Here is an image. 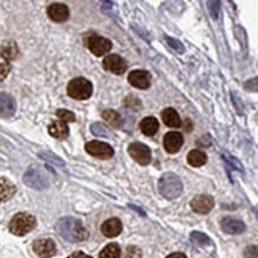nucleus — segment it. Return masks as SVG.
<instances>
[{
  "label": "nucleus",
  "instance_id": "1",
  "mask_svg": "<svg viewBox=\"0 0 258 258\" xmlns=\"http://www.w3.org/2000/svg\"><path fill=\"white\" fill-rule=\"evenodd\" d=\"M56 231L63 239L72 241V243L85 240L88 236V232L81 221L71 217L59 219L56 224Z\"/></svg>",
  "mask_w": 258,
  "mask_h": 258
},
{
  "label": "nucleus",
  "instance_id": "2",
  "mask_svg": "<svg viewBox=\"0 0 258 258\" xmlns=\"http://www.w3.org/2000/svg\"><path fill=\"white\" fill-rule=\"evenodd\" d=\"M182 182L177 175L173 173H165L162 175L158 182V190L165 199H176L182 193Z\"/></svg>",
  "mask_w": 258,
  "mask_h": 258
},
{
  "label": "nucleus",
  "instance_id": "3",
  "mask_svg": "<svg viewBox=\"0 0 258 258\" xmlns=\"http://www.w3.org/2000/svg\"><path fill=\"white\" fill-rule=\"evenodd\" d=\"M36 226V219L28 213H18L10 223V231L16 236H24Z\"/></svg>",
  "mask_w": 258,
  "mask_h": 258
},
{
  "label": "nucleus",
  "instance_id": "4",
  "mask_svg": "<svg viewBox=\"0 0 258 258\" xmlns=\"http://www.w3.org/2000/svg\"><path fill=\"white\" fill-rule=\"evenodd\" d=\"M67 92L69 97L78 99V100H85V99H88L92 95L93 86L84 78H77L69 82Z\"/></svg>",
  "mask_w": 258,
  "mask_h": 258
},
{
  "label": "nucleus",
  "instance_id": "5",
  "mask_svg": "<svg viewBox=\"0 0 258 258\" xmlns=\"http://www.w3.org/2000/svg\"><path fill=\"white\" fill-rule=\"evenodd\" d=\"M23 180H24L25 184H28L29 187L34 188V189L42 190V189H45V188H48L49 186V181L47 176H45L42 171L36 169V168H30V169L26 170Z\"/></svg>",
  "mask_w": 258,
  "mask_h": 258
},
{
  "label": "nucleus",
  "instance_id": "6",
  "mask_svg": "<svg viewBox=\"0 0 258 258\" xmlns=\"http://www.w3.org/2000/svg\"><path fill=\"white\" fill-rule=\"evenodd\" d=\"M86 151L92 156L100 158V160H107L113 156L114 151L110 144L104 143V142L92 141L86 144Z\"/></svg>",
  "mask_w": 258,
  "mask_h": 258
},
{
  "label": "nucleus",
  "instance_id": "7",
  "mask_svg": "<svg viewBox=\"0 0 258 258\" xmlns=\"http://www.w3.org/2000/svg\"><path fill=\"white\" fill-rule=\"evenodd\" d=\"M87 47L94 55L101 56L107 54L112 49V43L110 39L100 37L97 35H91L87 38Z\"/></svg>",
  "mask_w": 258,
  "mask_h": 258
},
{
  "label": "nucleus",
  "instance_id": "8",
  "mask_svg": "<svg viewBox=\"0 0 258 258\" xmlns=\"http://www.w3.org/2000/svg\"><path fill=\"white\" fill-rule=\"evenodd\" d=\"M128 154L136 162L142 165H147L151 161V150L145 144L132 143L128 145Z\"/></svg>",
  "mask_w": 258,
  "mask_h": 258
},
{
  "label": "nucleus",
  "instance_id": "9",
  "mask_svg": "<svg viewBox=\"0 0 258 258\" xmlns=\"http://www.w3.org/2000/svg\"><path fill=\"white\" fill-rule=\"evenodd\" d=\"M102 63H104V68L106 71L117 75L124 74L127 69V64L125 59L118 55H108L107 57H105Z\"/></svg>",
  "mask_w": 258,
  "mask_h": 258
},
{
  "label": "nucleus",
  "instance_id": "10",
  "mask_svg": "<svg viewBox=\"0 0 258 258\" xmlns=\"http://www.w3.org/2000/svg\"><path fill=\"white\" fill-rule=\"evenodd\" d=\"M191 210L199 214H206L214 207V200L210 195H199L190 203Z\"/></svg>",
  "mask_w": 258,
  "mask_h": 258
},
{
  "label": "nucleus",
  "instance_id": "11",
  "mask_svg": "<svg viewBox=\"0 0 258 258\" xmlns=\"http://www.w3.org/2000/svg\"><path fill=\"white\" fill-rule=\"evenodd\" d=\"M16 100L11 94L0 93V117L10 118L16 113Z\"/></svg>",
  "mask_w": 258,
  "mask_h": 258
},
{
  "label": "nucleus",
  "instance_id": "12",
  "mask_svg": "<svg viewBox=\"0 0 258 258\" xmlns=\"http://www.w3.org/2000/svg\"><path fill=\"white\" fill-rule=\"evenodd\" d=\"M34 251L42 258H49L56 253L55 243L51 239H37L34 241Z\"/></svg>",
  "mask_w": 258,
  "mask_h": 258
},
{
  "label": "nucleus",
  "instance_id": "13",
  "mask_svg": "<svg viewBox=\"0 0 258 258\" xmlns=\"http://www.w3.org/2000/svg\"><path fill=\"white\" fill-rule=\"evenodd\" d=\"M127 80L136 88L147 89L150 86L151 77L148 72L145 71H134L128 74Z\"/></svg>",
  "mask_w": 258,
  "mask_h": 258
},
{
  "label": "nucleus",
  "instance_id": "14",
  "mask_svg": "<svg viewBox=\"0 0 258 258\" xmlns=\"http://www.w3.org/2000/svg\"><path fill=\"white\" fill-rule=\"evenodd\" d=\"M182 144H183V137L178 132H169L164 136L163 145L167 153L175 154L180 150Z\"/></svg>",
  "mask_w": 258,
  "mask_h": 258
},
{
  "label": "nucleus",
  "instance_id": "15",
  "mask_svg": "<svg viewBox=\"0 0 258 258\" xmlns=\"http://www.w3.org/2000/svg\"><path fill=\"white\" fill-rule=\"evenodd\" d=\"M221 229L229 234H240L245 231V224L238 219L227 217L221 220Z\"/></svg>",
  "mask_w": 258,
  "mask_h": 258
},
{
  "label": "nucleus",
  "instance_id": "16",
  "mask_svg": "<svg viewBox=\"0 0 258 258\" xmlns=\"http://www.w3.org/2000/svg\"><path fill=\"white\" fill-rule=\"evenodd\" d=\"M48 16L54 22H66L69 17V10L64 4H52L48 8Z\"/></svg>",
  "mask_w": 258,
  "mask_h": 258
},
{
  "label": "nucleus",
  "instance_id": "17",
  "mask_svg": "<svg viewBox=\"0 0 258 258\" xmlns=\"http://www.w3.org/2000/svg\"><path fill=\"white\" fill-rule=\"evenodd\" d=\"M121 230H123V226H121L120 220L117 219V218H112V219L106 220L101 226L102 233L105 234L106 237H117L118 234H120Z\"/></svg>",
  "mask_w": 258,
  "mask_h": 258
},
{
  "label": "nucleus",
  "instance_id": "18",
  "mask_svg": "<svg viewBox=\"0 0 258 258\" xmlns=\"http://www.w3.org/2000/svg\"><path fill=\"white\" fill-rule=\"evenodd\" d=\"M49 134H50L52 137L57 138V140H64V138H67L69 135L67 124L61 120L54 121V123L50 124V126H49Z\"/></svg>",
  "mask_w": 258,
  "mask_h": 258
},
{
  "label": "nucleus",
  "instance_id": "19",
  "mask_svg": "<svg viewBox=\"0 0 258 258\" xmlns=\"http://www.w3.org/2000/svg\"><path fill=\"white\" fill-rule=\"evenodd\" d=\"M0 55H2L5 59H8V61H12V59L17 58L19 55V50L16 42H5L4 44L2 45V48H0Z\"/></svg>",
  "mask_w": 258,
  "mask_h": 258
},
{
  "label": "nucleus",
  "instance_id": "20",
  "mask_svg": "<svg viewBox=\"0 0 258 258\" xmlns=\"http://www.w3.org/2000/svg\"><path fill=\"white\" fill-rule=\"evenodd\" d=\"M16 186L8 178H0V201H6L15 195Z\"/></svg>",
  "mask_w": 258,
  "mask_h": 258
},
{
  "label": "nucleus",
  "instance_id": "21",
  "mask_svg": "<svg viewBox=\"0 0 258 258\" xmlns=\"http://www.w3.org/2000/svg\"><path fill=\"white\" fill-rule=\"evenodd\" d=\"M162 119H163L164 124L169 127H178L181 125L180 115L174 108H165L162 112Z\"/></svg>",
  "mask_w": 258,
  "mask_h": 258
},
{
  "label": "nucleus",
  "instance_id": "22",
  "mask_svg": "<svg viewBox=\"0 0 258 258\" xmlns=\"http://www.w3.org/2000/svg\"><path fill=\"white\" fill-rule=\"evenodd\" d=\"M140 127L145 136H154L158 130V121L154 117H147L141 121Z\"/></svg>",
  "mask_w": 258,
  "mask_h": 258
},
{
  "label": "nucleus",
  "instance_id": "23",
  "mask_svg": "<svg viewBox=\"0 0 258 258\" xmlns=\"http://www.w3.org/2000/svg\"><path fill=\"white\" fill-rule=\"evenodd\" d=\"M188 163L193 167H201L207 162V156L206 154L203 153L200 150H191L189 154H188Z\"/></svg>",
  "mask_w": 258,
  "mask_h": 258
},
{
  "label": "nucleus",
  "instance_id": "24",
  "mask_svg": "<svg viewBox=\"0 0 258 258\" xmlns=\"http://www.w3.org/2000/svg\"><path fill=\"white\" fill-rule=\"evenodd\" d=\"M102 118L107 121L111 126L113 127H119L120 126V115H119L118 112H115L113 110H106L102 112Z\"/></svg>",
  "mask_w": 258,
  "mask_h": 258
},
{
  "label": "nucleus",
  "instance_id": "25",
  "mask_svg": "<svg viewBox=\"0 0 258 258\" xmlns=\"http://www.w3.org/2000/svg\"><path fill=\"white\" fill-rule=\"evenodd\" d=\"M99 258H120V249L115 243L108 244L100 252Z\"/></svg>",
  "mask_w": 258,
  "mask_h": 258
},
{
  "label": "nucleus",
  "instance_id": "26",
  "mask_svg": "<svg viewBox=\"0 0 258 258\" xmlns=\"http://www.w3.org/2000/svg\"><path fill=\"white\" fill-rule=\"evenodd\" d=\"M190 240L193 241L195 245H199V246L208 245V244L211 243L210 238H208L206 234L198 232V231H195V232L190 233Z\"/></svg>",
  "mask_w": 258,
  "mask_h": 258
},
{
  "label": "nucleus",
  "instance_id": "27",
  "mask_svg": "<svg viewBox=\"0 0 258 258\" xmlns=\"http://www.w3.org/2000/svg\"><path fill=\"white\" fill-rule=\"evenodd\" d=\"M91 131L92 134L95 135V136H99V137H111L112 134L108 130L107 127L105 126L104 124L101 123H94L91 125Z\"/></svg>",
  "mask_w": 258,
  "mask_h": 258
},
{
  "label": "nucleus",
  "instance_id": "28",
  "mask_svg": "<svg viewBox=\"0 0 258 258\" xmlns=\"http://www.w3.org/2000/svg\"><path fill=\"white\" fill-rule=\"evenodd\" d=\"M164 39H165V42L168 43V45H169L170 48H173L175 51L180 52V54H183L184 47H183V44H182V43L178 41V39L171 38V37H169V36H165Z\"/></svg>",
  "mask_w": 258,
  "mask_h": 258
},
{
  "label": "nucleus",
  "instance_id": "29",
  "mask_svg": "<svg viewBox=\"0 0 258 258\" xmlns=\"http://www.w3.org/2000/svg\"><path fill=\"white\" fill-rule=\"evenodd\" d=\"M56 115L61 119V121H74L75 120V114L73 113L71 111H67V110H57L56 112Z\"/></svg>",
  "mask_w": 258,
  "mask_h": 258
},
{
  "label": "nucleus",
  "instance_id": "30",
  "mask_svg": "<svg viewBox=\"0 0 258 258\" xmlns=\"http://www.w3.org/2000/svg\"><path fill=\"white\" fill-rule=\"evenodd\" d=\"M125 258H142V251L136 246H128L125 250Z\"/></svg>",
  "mask_w": 258,
  "mask_h": 258
},
{
  "label": "nucleus",
  "instance_id": "31",
  "mask_svg": "<svg viewBox=\"0 0 258 258\" xmlns=\"http://www.w3.org/2000/svg\"><path fill=\"white\" fill-rule=\"evenodd\" d=\"M208 5V10H210L212 17L213 18H218V16H219L220 13V3L219 2H208L207 3Z\"/></svg>",
  "mask_w": 258,
  "mask_h": 258
},
{
  "label": "nucleus",
  "instance_id": "32",
  "mask_svg": "<svg viewBox=\"0 0 258 258\" xmlns=\"http://www.w3.org/2000/svg\"><path fill=\"white\" fill-rule=\"evenodd\" d=\"M39 156H41L43 160L45 161H50V162H54L55 164L57 165H63V162H62L61 160L57 156H55V155L52 154H49V153H41L39 154Z\"/></svg>",
  "mask_w": 258,
  "mask_h": 258
},
{
  "label": "nucleus",
  "instance_id": "33",
  "mask_svg": "<svg viewBox=\"0 0 258 258\" xmlns=\"http://www.w3.org/2000/svg\"><path fill=\"white\" fill-rule=\"evenodd\" d=\"M10 69H11V67H10L9 63H0V81H3L8 77Z\"/></svg>",
  "mask_w": 258,
  "mask_h": 258
},
{
  "label": "nucleus",
  "instance_id": "34",
  "mask_svg": "<svg viewBox=\"0 0 258 258\" xmlns=\"http://www.w3.org/2000/svg\"><path fill=\"white\" fill-rule=\"evenodd\" d=\"M68 258H92V257L87 256V254L84 253V252H81V251H77V252L72 253Z\"/></svg>",
  "mask_w": 258,
  "mask_h": 258
},
{
  "label": "nucleus",
  "instance_id": "35",
  "mask_svg": "<svg viewBox=\"0 0 258 258\" xmlns=\"http://www.w3.org/2000/svg\"><path fill=\"white\" fill-rule=\"evenodd\" d=\"M167 258H187V257L184 256L183 253H181V252H176V253H171L170 256H168Z\"/></svg>",
  "mask_w": 258,
  "mask_h": 258
}]
</instances>
